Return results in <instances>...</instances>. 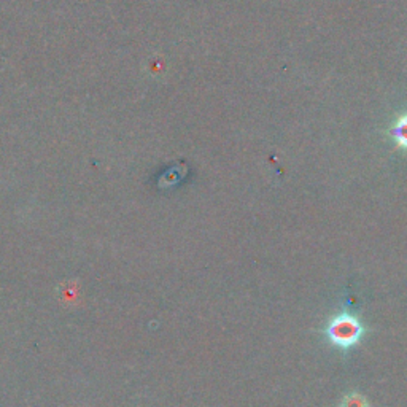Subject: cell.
<instances>
[{"instance_id": "obj_1", "label": "cell", "mask_w": 407, "mask_h": 407, "mask_svg": "<svg viewBox=\"0 0 407 407\" xmlns=\"http://www.w3.org/2000/svg\"><path fill=\"white\" fill-rule=\"evenodd\" d=\"M365 332V325L350 312H342L332 317L326 326V336H328L330 342L341 350H350L358 345Z\"/></svg>"}, {"instance_id": "obj_3", "label": "cell", "mask_w": 407, "mask_h": 407, "mask_svg": "<svg viewBox=\"0 0 407 407\" xmlns=\"http://www.w3.org/2000/svg\"><path fill=\"white\" fill-rule=\"evenodd\" d=\"M341 407H369V403L366 396H363L361 393L351 392L342 398Z\"/></svg>"}, {"instance_id": "obj_2", "label": "cell", "mask_w": 407, "mask_h": 407, "mask_svg": "<svg viewBox=\"0 0 407 407\" xmlns=\"http://www.w3.org/2000/svg\"><path fill=\"white\" fill-rule=\"evenodd\" d=\"M392 137L396 140L399 146H403L407 150V115L399 118L396 125L392 129Z\"/></svg>"}]
</instances>
